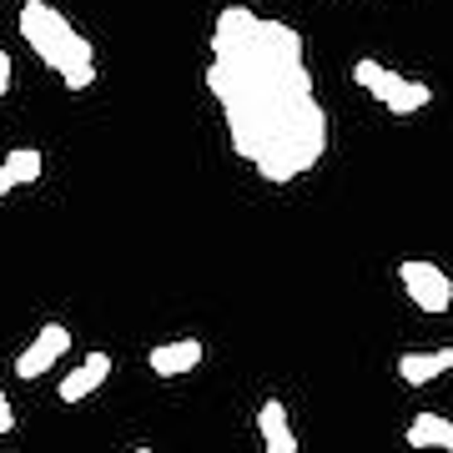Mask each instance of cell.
<instances>
[{
	"label": "cell",
	"instance_id": "13",
	"mask_svg": "<svg viewBox=\"0 0 453 453\" xmlns=\"http://www.w3.org/2000/svg\"><path fill=\"white\" fill-rule=\"evenodd\" d=\"M5 91H11V56L0 50V96H5Z\"/></svg>",
	"mask_w": 453,
	"mask_h": 453
},
{
	"label": "cell",
	"instance_id": "12",
	"mask_svg": "<svg viewBox=\"0 0 453 453\" xmlns=\"http://www.w3.org/2000/svg\"><path fill=\"white\" fill-rule=\"evenodd\" d=\"M11 428H16V413H11V398L0 393V438L11 434Z\"/></svg>",
	"mask_w": 453,
	"mask_h": 453
},
{
	"label": "cell",
	"instance_id": "14",
	"mask_svg": "<svg viewBox=\"0 0 453 453\" xmlns=\"http://www.w3.org/2000/svg\"><path fill=\"white\" fill-rule=\"evenodd\" d=\"M131 453H151V449H131Z\"/></svg>",
	"mask_w": 453,
	"mask_h": 453
},
{
	"label": "cell",
	"instance_id": "10",
	"mask_svg": "<svg viewBox=\"0 0 453 453\" xmlns=\"http://www.w3.org/2000/svg\"><path fill=\"white\" fill-rule=\"evenodd\" d=\"M408 449H453V423L443 413H418V418L408 423Z\"/></svg>",
	"mask_w": 453,
	"mask_h": 453
},
{
	"label": "cell",
	"instance_id": "7",
	"mask_svg": "<svg viewBox=\"0 0 453 453\" xmlns=\"http://www.w3.org/2000/svg\"><path fill=\"white\" fill-rule=\"evenodd\" d=\"M196 363H202V342H196V338L162 342V348H151V353H146V368L157 372V378H181V372H192Z\"/></svg>",
	"mask_w": 453,
	"mask_h": 453
},
{
	"label": "cell",
	"instance_id": "9",
	"mask_svg": "<svg viewBox=\"0 0 453 453\" xmlns=\"http://www.w3.org/2000/svg\"><path fill=\"white\" fill-rule=\"evenodd\" d=\"M453 368V348H438V353H403L398 357V378H403L408 388H423V383H434L438 372Z\"/></svg>",
	"mask_w": 453,
	"mask_h": 453
},
{
	"label": "cell",
	"instance_id": "6",
	"mask_svg": "<svg viewBox=\"0 0 453 453\" xmlns=\"http://www.w3.org/2000/svg\"><path fill=\"white\" fill-rule=\"evenodd\" d=\"M106 378H111V357H106V353H86L81 368L65 372V383L56 393H61V403H81V398H91V393L106 383Z\"/></svg>",
	"mask_w": 453,
	"mask_h": 453
},
{
	"label": "cell",
	"instance_id": "3",
	"mask_svg": "<svg viewBox=\"0 0 453 453\" xmlns=\"http://www.w3.org/2000/svg\"><path fill=\"white\" fill-rule=\"evenodd\" d=\"M398 277H403L408 297H413L423 312H449L453 308V282H449L443 267H434V262H398Z\"/></svg>",
	"mask_w": 453,
	"mask_h": 453
},
{
	"label": "cell",
	"instance_id": "8",
	"mask_svg": "<svg viewBox=\"0 0 453 453\" xmlns=\"http://www.w3.org/2000/svg\"><path fill=\"white\" fill-rule=\"evenodd\" d=\"M257 428H262V449L267 453H297V434H292L282 398H267V403L257 408Z\"/></svg>",
	"mask_w": 453,
	"mask_h": 453
},
{
	"label": "cell",
	"instance_id": "4",
	"mask_svg": "<svg viewBox=\"0 0 453 453\" xmlns=\"http://www.w3.org/2000/svg\"><path fill=\"white\" fill-rule=\"evenodd\" d=\"M368 91H372L378 101H383V106H388L393 116H413V111H423V106L434 101V91H428L423 81H403V76H398V71H388V65H383V71L372 76Z\"/></svg>",
	"mask_w": 453,
	"mask_h": 453
},
{
	"label": "cell",
	"instance_id": "2",
	"mask_svg": "<svg viewBox=\"0 0 453 453\" xmlns=\"http://www.w3.org/2000/svg\"><path fill=\"white\" fill-rule=\"evenodd\" d=\"M20 35H26V46L65 81V91H86V86L96 81V50H91V41L56 5L26 0L20 5Z\"/></svg>",
	"mask_w": 453,
	"mask_h": 453
},
{
	"label": "cell",
	"instance_id": "5",
	"mask_svg": "<svg viewBox=\"0 0 453 453\" xmlns=\"http://www.w3.org/2000/svg\"><path fill=\"white\" fill-rule=\"evenodd\" d=\"M65 348H71V333H65L61 323H46L41 333H35V342H31V348H26V353L16 357V372L26 378V383H31V378L50 372V363H56V357H61Z\"/></svg>",
	"mask_w": 453,
	"mask_h": 453
},
{
	"label": "cell",
	"instance_id": "11",
	"mask_svg": "<svg viewBox=\"0 0 453 453\" xmlns=\"http://www.w3.org/2000/svg\"><path fill=\"white\" fill-rule=\"evenodd\" d=\"M0 177L11 181V192L26 187V181H41V151H35V146H16V151L0 162Z\"/></svg>",
	"mask_w": 453,
	"mask_h": 453
},
{
	"label": "cell",
	"instance_id": "1",
	"mask_svg": "<svg viewBox=\"0 0 453 453\" xmlns=\"http://www.w3.org/2000/svg\"><path fill=\"white\" fill-rule=\"evenodd\" d=\"M207 91L222 101L232 151L288 187L323 162L327 111L312 101L303 35L282 20H262L247 5H226L211 26Z\"/></svg>",
	"mask_w": 453,
	"mask_h": 453
}]
</instances>
